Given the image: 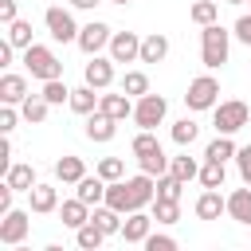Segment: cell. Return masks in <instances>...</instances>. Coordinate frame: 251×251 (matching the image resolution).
Instances as JSON below:
<instances>
[{
  "label": "cell",
  "instance_id": "6da1fadb",
  "mask_svg": "<svg viewBox=\"0 0 251 251\" xmlns=\"http://www.w3.org/2000/svg\"><path fill=\"white\" fill-rule=\"evenodd\" d=\"M227 51H231V31L227 27H220V24L200 27V63L208 71H220L227 63Z\"/></svg>",
  "mask_w": 251,
  "mask_h": 251
},
{
  "label": "cell",
  "instance_id": "7a4b0ae2",
  "mask_svg": "<svg viewBox=\"0 0 251 251\" xmlns=\"http://www.w3.org/2000/svg\"><path fill=\"white\" fill-rule=\"evenodd\" d=\"M24 67H27V75L39 78V82H47V78H63V63H59V55H55L51 47H43V43L24 47Z\"/></svg>",
  "mask_w": 251,
  "mask_h": 251
},
{
  "label": "cell",
  "instance_id": "3957f363",
  "mask_svg": "<svg viewBox=\"0 0 251 251\" xmlns=\"http://www.w3.org/2000/svg\"><path fill=\"white\" fill-rule=\"evenodd\" d=\"M247 122H251V106H247L243 98L216 102V110H212V126H216V133H239Z\"/></svg>",
  "mask_w": 251,
  "mask_h": 251
},
{
  "label": "cell",
  "instance_id": "277c9868",
  "mask_svg": "<svg viewBox=\"0 0 251 251\" xmlns=\"http://www.w3.org/2000/svg\"><path fill=\"white\" fill-rule=\"evenodd\" d=\"M43 24H47V31H51V39L55 43H78V24H75V16H71V8H47L43 12Z\"/></svg>",
  "mask_w": 251,
  "mask_h": 251
},
{
  "label": "cell",
  "instance_id": "5b68a950",
  "mask_svg": "<svg viewBox=\"0 0 251 251\" xmlns=\"http://www.w3.org/2000/svg\"><path fill=\"white\" fill-rule=\"evenodd\" d=\"M216 102H220V82L212 78V75H200V78H192L188 82V94H184V106L188 110H216Z\"/></svg>",
  "mask_w": 251,
  "mask_h": 251
},
{
  "label": "cell",
  "instance_id": "8992f818",
  "mask_svg": "<svg viewBox=\"0 0 251 251\" xmlns=\"http://www.w3.org/2000/svg\"><path fill=\"white\" fill-rule=\"evenodd\" d=\"M165 114H169V102H165L161 94H153V90L133 102V122H137V129H157V126L165 122Z\"/></svg>",
  "mask_w": 251,
  "mask_h": 251
},
{
  "label": "cell",
  "instance_id": "52a82bcc",
  "mask_svg": "<svg viewBox=\"0 0 251 251\" xmlns=\"http://www.w3.org/2000/svg\"><path fill=\"white\" fill-rule=\"evenodd\" d=\"M110 59L114 63H141V35L137 31H114Z\"/></svg>",
  "mask_w": 251,
  "mask_h": 251
},
{
  "label": "cell",
  "instance_id": "ba28073f",
  "mask_svg": "<svg viewBox=\"0 0 251 251\" xmlns=\"http://www.w3.org/2000/svg\"><path fill=\"white\" fill-rule=\"evenodd\" d=\"M27 227H31V216L20 212V208H12L8 216H0V243H8V247L24 243L27 239Z\"/></svg>",
  "mask_w": 251,
  "mask_h": 251
},
{
  "label": "cell",
  "instance_id": "9c48e42d",
  "mask_svg": "<svg viewBox=\"0 0 251 251\" xmlns=\"http://www.w3.org/2000/svg\"><path fill=\"white\" fill-rule=\"evenodd\" d=\"M82 82H90L94 90H110V82H114V59L110 55H90V63L82 67Z\"/></svg>",
  "mask_w": 251,
  "mask_h": 251
},
{
  "label": "cell",
  "instance_id": "30bf717a",
  "mask_svg": "<svg viewBox=\"0 0 251 251\" xmlns=\"http://www.w3.org/2000/svg\"><path fill=\"white\" fill-rule=\"evenodd\" d=\"M110 39H114V31H110V24H102V20H90V24L78 31V47H82L86 55H98L102 47H110Z\"/></svg>",
  "mask_w": 251,
  "mask_h": 251
},
{
  "label": "cell",
  "instance_id": "8fae6325",
  "mask_svg": "<svg viewBox=\"0 0 251 251\" xmlns=\"http://www.w3.org/2000/svg\"><path fill=\"white\" fill-rule=\"evenodd\" d=\"M192 212H196V220H220V216L227 212V196H220V188H204V192L196 196Z\"/></svg>",
  "mask_w": 251,
  "mask_h": 251
},
{
  "label": "cell",
  "instance_id": "7c38bea8",
  "mask_svg": "<svg viewBox=\"0 0 251 251\" xmlns=\"http://www.w3.org/2000/svg\"><path fill=\"white\" fill-rule=\"evenodd\" d=\"M126 184H129V196H133V208H149V204L157 200V180H153L149 173H137V176H129Z\"/></svg>",
  "mask_w": 251,
  "mask_h": 251
},
{
  "label": "cell",
  "instance_id": "4fadbf2b",
  "mask_svg": "<svg viewBox=\"0 0 251 251\" xmlns=\"http://www.w3.org/2000/svg\"><path fill=\"white\" fill-rule=\"evenodd\" d=\"M114 133H118V118H110V114H102V110L86 114V137H90V141H110Z\"/></svg>",
  "mask_w": 251,
  "mask_h": 251
},
{
  "label": "cell",
  "instance_id": "5bb4252c",
  "mask_svg": "<svg viewBox=\"0 0 251 251\" xmlns=\"http://www.w3.org/2000/svg\"><path fill=\"white\" fill-rule=\"evenodd\" d=\"M59 220H63V227L78 231V227L90 220V204H86V200H78V196H75V200H63V204H59Z\"/></svg>",
  "mask_w": 251,
  "mask_h": 251
},
{
  "label": "cell",
  "instance_id": "9a60e30c",
  "mask_svg": "<svg viewBox=\"0 0 251 251\" xmlns=\"http://www.w3.org/2000/svg\"><path fill=\"white\" fill-rule=\"evenodd\" d=\"M149 227H153V216H145V212L137 208V212L126 216V224H122V239H126V243H145Z\"/></svg>",
  "mask_w": 251,
  "mask_h": 251
},
{
  "label": "cell",
  "instance_id": "2e32d148",
  "mask_svg": "<svg viewBox=\"0 0 251 251\" xmlns=\"http://www.w3.org/2000/svg\"><path fill=\"white\" fill-rule=\"evenodd\" d=\"M27 98V78L24 75H0V102H8V106H20Z\"/></svg>",
  "mask_w": 251,
  "mask_h": 251
},
{
  "label": "cell",
  "instance_id": "e0dca14e",
  "mask_svg": "<svg viewBox=\"0 0 251 251\" xmlns=\"http://www.w3.org/2000/svg\"><path fill=\"white\" fill-rule=\"evenodd\" d=\"M98 110L102 114H110V118H118V122H126V118H133V98L122 90V94H102L98 98Z\"/></svg>",
  "mask_w": 251,
  "mask_h": 251
},
{
  "label": "cell",
  "instance_id": "ac0fdd59",
  "mask_svg": "<svg viewBox=\"0 0 251 251\" xmlns=\"http://www.w3.org/2000/svg\"><path fill=\"white\" fill-rule=\"evenodd\" d=\"M75 196L78 200H86L90 208H98V204H106V180L94 173V176H82L78 184H75Z\"/></svg>",
  "mask_w": 251,
  "mask_h": 251
},
{
  "label": "cell",
  "instance_id": "d6986e66",
  "mask_svg": "<svg viewBox=\"0 0 251 251\" xmlns=\"http://www.w3.org/2000/svg\"><path fill=\"white\" fill-rule=\"evenodd\" d=\"M165 59H169V35L149 31L141 39V63H165Z\"/></svg>",
  "mask_w": 251,
  "mask_h": 251
},
{
  "label": "cell",
  "instance_id": "ffe728a7",
  "mask_svg": "<svg viewBox=\"0 0 251 251\" xmlns=\"http://www.w3.org/2000/svg\"><path fill=\"white\" fill-rule=\"evenodd\" d=\"M27 196H31V212H35V216L59 212V192H55V184H35Z\"/></svg>",
  "mask_w": 251,
  "mask_h": 251
},
{
  "label": "cell",
  "instance_id": "44dd1931",
  "mask_svg": "<svg viewBox=\"0 0 251 251\" xmlns=\"http://www.w3.org/2000/svg\"><path fill=\"white\" fill-rule=\"evenodd\" d=\"M106 204H110V208H118L122 216L137 212V208H133V196H129V184H126V180H106Z\"/></svg>",
  "mask_w": 251,
  "mask_h": 251
},
{
  "label": "cell",
  "instance_id": "7402d4cb",
  "mask_svg": "<svg viewBox=\"0 0 251 251\" xmlns=\"http://www.w3.org/2000/svg\"><path fill=\"white\" fill-rule=\"evenodd\" d=\"M227 216H231L235 224H247V227H251V184H247V188H235V192L227 196Z\"/></svg>",
  "mask_w": 251,
  "mask_h": 251
},
{
  "label": "cell",
  "instance_id": "603a6c76",
  "mask_svg": "<svg viewBox=\"0 0 251 251\" xmlns=\"http://www.w3.org/2000/svg\"><path fill=\"white\" fill-rule=\"evenodd\" d=\"M235 153H239V145L231 141V133H216V137L208 141V149H204V161H224V165H227Z\"/></svg>",
  "mask_w": 251,
  "mask_h": 251
},
{
  "label": "cell",
  "instance_id": "cb8c5ba5",
  "mask_svg": "<svg viewBox=\"0 0 251 251\" xmlns=\"http://www.w3.org/2000/svg\"><path fill=\"white\" fill-rule=\"evenodd\" d=\"M55 176H59L63 184H78V180L86 176V165H82V157H75V153L59 157V161H55Z\"/></svg>",
  "mask_w": 251,
  "mask_h": 251
},
{
  "label": "cell",
  "instance_id": "d4e9b609",
  "mask_svg": "<svg viewBox=\"0 0 251 251\" xmlns=\"http://www.w3.org/2000/svg\"><path fill=\"white\" fill-rule=\"evenodd\" d=\"M47 110H51V102H47L43 94H27V98L20 102V114H24V122H31V126H43V122H47Z\"/></svg>",
  "mask_w": 251,
  "mask_h": 251
},
{
  "label": "cell",
  "instance_id": "484cf974",
  "mask_svg": "<svg viewBox=\"0 0 251 251\" xmlns=\"http://www.w3.org/2000/svg\"><path fill=\"white\" fill-rule=\"evenodd\" d=\"M4 180H8L16 192H31V188L39 184V180H35V169H31V165H24V161H16V165L4 173Z\"/></svg>",
  "mask_w": 251,
  "mask_h": 251
},
{
  "label": "cell",
  "instance_id": "4316f807",
  "mask_svg": "<svg viewBox=\"0 0 251 251\" xmlns=\"http://www.w3.org/2000/svg\"><path fill=\"white\" fill-rule=\"evenodd\" d=\"M90 220L106 231V235H122V212L118 208H110V204H98V208H90Z\"/></svg>",
  "mask_w": 251,
  "mask_h": 251
},
{
  "label": "cell",
  "instance_id": "83f0119b",
  "mask_svg": "<svg viewBox=\"0 0 251 251\" xmlns=\"http://www.w3.org/2000/svg\"><path fill=\"white\" fill-rule=\"evenodd\" d=\"M98 98H102V94H94V86L82 82L78 90H71V110H75V114H94V110H98Z\"/></svg>",
  "mask_w": 251,
  "mask_h": 251
},
{
  "label": "cell",
  "instance_id": "f1b7e54d",
  "mask_svg": "<svg viewBox=\"0 0 251 251\" xmlns=\"http://www.w3.org/2000/svg\"><path fill=\"white\" fill-rule=\"evenodd\" d=\"M75 243H78L82 251H98V247L106 243V231H102V227H98L94 220H86V224H82V227L75 231Z\"/></svg>",
  "mask_w": 251,
  "mask_h": 251
},
{
  "label": "cell",
  "instance_id": "f546056e",
  "mask_svg": "<svg viewBox=\"0 0 251 251\" xmlns=\"http://www.w3.org/2000/svg\"><path fill=\"white\" fill-rule=\"evenodd\" d=\"M188 20L200 24V27H208V24L220 20V4H216V0H196V4L188 8Z\"/></svg>",
  "mask_w": 251,
  "mask_h": 251
},
{
  "label": "cell",
  "instance_id": "4dcf8cb0",
  "mask_svg": "<svg viewBox=\"0 0 251 251\" xmlns=\"http://www.w3.org/2000/svg\"><path fill=\"white\" fill-rule=\"evenodd\" d=\"M169 173H173L176 180H184V184H188V180H196V176H200V165H196V157L180 153V157H173V161H169Z\"/></svg>",
  "mask_w": 251,
  "mask_h": 251
},
{
  "label": "cell",
  "instance_id": "1f68e13d",
  "mask_svg": "<svg viewBox=\"0 0 251 251\" xmlns=\"http://www.w3.org/2000/svg\"><path fill=\"white\" fill-rule=\"evenodd\" d=\"M224 176H227V169H224V161H204L200 165V184L204 188H224Z\"/></svg>",
  "mask_w": 251,
  "mask_h": 251
},
{
  "label": "cell",
  "instance_id": "d6a6232c",
  "mask_svg": "<svg viewBox=\"0 0 251 251\" xmlns=\"http://www.w3.org/2000/svg\"><path fill=\"white\" fill-rule=\"evenodd\" d=\"M169 161H173V157H165V149H153V153L137 157L141 173H149V176H161V173H169Z\"/></svg>",
  "mask_w": 251,
  "mask_h": 251
},
{
  "label": "cell",
  "instance_id": "836d02e7",
  "mask_svg": "<svg viewBox=\"0 0 251 251\" xmlns=\"http://www.w3.org/2000/svg\"><path fill=\"white\" fill-rule=\"evenodd\" d=\"M153 220H157V224H176V220H180V200L157 196V200H153Z\"/></svg>",
  "mask_w": 251,
  "mask_h": 251
},
{
  "label": "cell",
  "instance_id": "e575fe53",
  "mask_svg": "<svg viewBox=\"0 0 251 251\" xmlns=\"http://www.w3.org/2000/svg\"><path fill=\"white\" fill-rule=\"evenodd\" d=\"M8 39H12L16 51L31 47V20H12V24H8Z\"/></svg>",
  "mask_w": 251,
  "mask_h": 251
},
{
  "label": "cell",
  "instance_id": "d590c367",
  "mask_svg": "<svg viewBox=\"0 0 251 251\" xmlns=\"http://www.w3.org/2000/svg\"><path fill=\"white\" fill-rule=\"evenodd\" d=\"M122 90H126L129 98L149 94V78H145V71H126V75H122Z\"/></svg>",
  "mask_w": 251,
  "mask_h": 251
},
{
  "label": "cell",
  "instance_id": "8d00e7d4",
  "mask_svg": "<svg viewBox=\"0 0 251 251\" xmlns=\"http://www.w3.org/2000/svg\"><path fill=\"white\" fill-rule=\"evenodd\" d=\"M39 94H43V98H47L51 106H63V102H71V86H67L63 78H47Z\"/></svg>",
  "mask_w": 251,
  "mask_h": 251
},
{
  "label": "cell",
  "instance_id": "74e56055",
  "mask_svg": "<svg viewBox=\"0 0 251 251\" xmlns=\"http://www.w3.org/2000/svg\"><path fill=\"white\" fill-rule=\"evenodd\" d=\"M200 137V126L192 122V118H180V122H173V141L176 145H192Z\"/></svg>",
  "mask_w": 251,
  "mask_h": 251
},
{
  "label": "cell",
  "instance_id": "f35d334b",
  "mask_svg": "<svg viewBox=\"0 0 251 251\" xmlns=\"http://www.w3.org/2000/svg\"><path fill=\"white\" fill-rule=\"evenodd\" d=\"M94 173H98L102 180H122V176H126V161H122V157H102Z\"/></svg>",
  "mask_w": 251,
  "mask_h": 251
},
{
  "label": "cell",
  "instance_id": "ab89813d",
  "mask_svg": "<svg viewBox=\"0 0 251 251\" xmlns=\"http://www.w3.org/2000/svg\"><path fill=\"white\" fill-rule=\"evenodd\" d=\"M180 188H184V180H176L173 173H161V176H157V196H165V200H180Z\"/></svg>",
  "mask_w": 251,
  "mask_h": 251
},
{
  "label": "cell",
  "instance_id": "60d3db41",
  "mask_svg": "<svg viewBox=\"0 0 251 251\" xmlns=\"http://www.w3.org/2000/svg\"><path fill=\"white\" fill-rule=\"evenodd\" d=\"M129 149H133V157H145V153H153V149H161V141L153 137V129H141V133L133 137V145H129Z\"/></svg>",
  "mask_w": 251,
  "mask_h": 251
},
{
  "label": "cell",
  "instance_id": "b9f144b4",
  "mask_svg": "<svg viewBox=\"0 0 251 251\" xmlns=\"http://www.w3.org/2000/svg\"><path fill=\"white\" fill-rule=\"evenodd\" d=\"M145 251H176V239H173V235L149 231V235H145Z\"/></svg>",
  "mask_w": 251,
  "mask_h": 251
},
{
  "label": "cell",
  "instance_id": "7bdbcfd3",
  "mask_svg": "<svg viewBox=\"0 0 251 251\" xmlns=\"http://www.w3.org/2000/svg\"><path fill=\"white\" fill-rule=\"evenodd\" d=\"M20 118H24V114H20L16 106H8V102H4V106H0V133H12Z\"/></svg>",
  "mask_w": 251,
  "mask_h": 251
},
{
  "label": "cell",
  "instance_id": "ee69618b",
  "mask_svg": "<svg viewBox=\"0 0 251 251\" xmlns=\"http://www.w3.org/2000/svg\"><path fill=\"white\" fill-rule=\"evenodd\" d=\"M235 165H239V176H243V184H251V145H239V153H235Z\"/></svg>",
  "mask_w": 251,
  "mask_h": 251
},
{
  "label": "cell",
  "instance_id": "f6af8a7d",
  "mask_svg": "<svg viewBox=\"0 0 251 251\" xmlns=\"http://www.w3.org/2000/svg\"><path fill=\"white\" fill-rule=\"evenodd\" d=\"M231 35H235L239 43H247V47H251V16H239V20H235V27H231Z\"/></svg>",
  "mask_w": 251,
  "mask_h": 251
},
{
  "label": "cell",
  "instance_id": "bcb514c9",
  "mask_svg": "<svg viewBox=\"0 0 251 251\" xmlns=\"http://www.w3.org/2000/svg\"><path fill=\"white\" fill-rule=\"evenodd\" d=\"M0 20H4V24L20 20V16H16V0H0Z\"/></svg>",
  "mask_w": 251,
  "mask_h": 251
},
{
  "label": "cell",
  "instance_id": "7dc6e473",
  "mask_svg": "<svg viewBox=\"0 0 251 251\" xmlns=\"http://www.w3.org/2000/svg\"><path fill=\"white\" fill-rule=\"evenodd\" d=\"M12 51H16V47H12V39H4V43H0V67H8V63H12Z\"/></svg>",
  "mask_w": 251,
  "mask_h": 251
},
{
  "label": "cell",
  "instance_id": "c3c4849f",
  "mask_svg": "<svg viewBox=\"0 0 251 251\" xmlns=\"http://www.w3.org/2000/svg\"><path fill=\"white\" fill-rule=\"evenodd\" d=\"M102 0H71V8H78V12H94Z\"/></svg>",
  "mask_w": 251,
  "mask_h": 251
},
{
  "label": "cell",
  "instance_id": "681fc988",
  "mask_svg": "<svg viewBox=\"0 0 251 251\" xmlns=\"http://www.w3.org/2000/svg\"><path fill=\"white\" fill-rule=\"evenodd\" d=\"M110 4H122V8H126V4H133V0H110Z\"/></svg>",
  "mask_w": 251,
  "mask_h": 251
},
{
  "label": "cell",
  "instance_id": "f907efd6",
  "mask_svg": "<svg viewBox=\"0 0 251 251\" xmlns=\"http://www.w3.org/2000/svg\"><path fill=\"white\" fill-rule=\"evenodd\" d=\"M224 4H247V0H224Z\"/></svg>",
  "mask_w": 251,
  "mask_h": 251
},
{
  "label": "cell",
  "instance_id": "816d5d0a",
  "mask_svg": "<svg viewBox=\"0 0 251 251\" xmlns=\"http://www.w3.org/2000/svg\"><path fill=\"white\" fill-rule=\"evenodd\" d=\"M247 4H251V0H247Z\"/></svg>",
  "mask_w": 251,
  "mask_h": 251
}]
</instances>
